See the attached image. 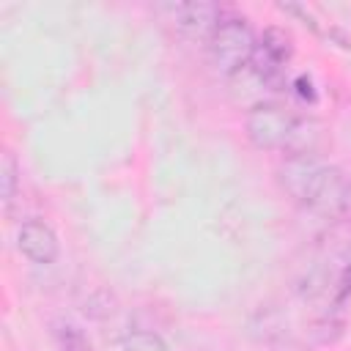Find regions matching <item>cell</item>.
Wrapping results in <instances>:
<instances>
[{
  "label": "cell",
  "instance_id": "6da1fadb",
  "mask_svg": "<svg viewBox=\"0 0 351 351\" xmlns=\"http://www.w3.org/2000/svg\"><path fill=\"white\" fill-rule=\"evenodd\" d=\"M255 41L258 38H255L252 27L247 25V19H241V16H225L219 22V27L214 30V36L208 38V44H206L208 63L214 66L217 74L233 77L244 66H250Z\"/></svg>",
  "mask_w": 351,
  "mask_h": 351
},
{
  "label": "cell",
  "instance_id": "7a4b0ae2",
  "mask_svg": "<svg viewBox=\"0 0 351 351\" xmlns=\"http://www.w3.org/2000/svg\"><path fill=\"white\" fill-rule=\"evenodd\" d=\"M299 115L280 101H258L244 118L247 140L258 151H285Z\"/></svg>",
  "mask_w": 351,
  "mask_h": 351
},
{
  "label": "cell",
  "instance_id": "3957f363",
  "mask_svg": "<svg viewBox=\"0 0 351 351\" xmlns=\"http://www.w3.org/2000/svg\"><path fill=\"white\" fill-rule=\"evenodd\" d=\"M293 36L280 27L269 25L261 38L255 41L252 58H250V71L263 82V88H280L282 85V71L293 58Z\"/></svg>",
  "mask_w": 351,
  "mask_h": 351
},
{
  "label": "cell",
  "instance_id": "277c9868",
  "mask_svg": "<svg viewBox=\"0 0 351 351\" xmlns=\"http://www.w3.org/2000/svg\"><path fill=\"white\" fill-rule=\"evenodd\" d=\"M326 173H329V165L318 154L285 156V162L277 167V184L296 206L310 208L321 184H324V178H326Z\"/></svg>",
  "mask_w": 351,
  "mask_h": 351
},
{
  "label": "cell",
  "instance_id": "5b68a950",
  "mask_svg": "<svg viewBox=\"0 0 351 351\" xmlns=\"http://www.w3.org/2000/svg\"><path fill=\"white\" fill-rule=\"evenodd\" d=\"M222 19H225L222 8L208 0H192V3L173 5V25H176L178 36H184L189 41L208 44V38L214 36V30L219 27Z\"/></svg>",
  "mask_w": 351,
  "mask_h": 351
},
{
  "label": "cell",
  "instance_id": "8992f818",
  "mask_svg": "<svg viewBox=\"0 0 351 351\" xmlns=\"http://www.w3.org/2000/svg\"><path fill=\"white\" fill-rule=\"evenodd\" d=\"M16 250H19L27 261L47 266V263H55V261H58V255H60V241H58V233H55L47 222H41V219H27V222H22L19 230H16Z\"/></svg>",
  "mask_w": 351,
  "mask_h": 351
},
{
  "label": "cell",
  "instance_id": "52a82bcc",
  "mask_svg": "<svg viewBox=\"0 0 351 351\" xmlns=\"http://www.w3.org/2000/svg\"><path fill=\"white\" fill-rule=\"evenodd\" d=\"M310 211L326 217V219H343L351 214V181L346 173L335 165H329V173L310 206Z\"/></svg>",
  "mask_w": 351,
  "mask_h": 351
},
{
  "label": "cell",
  "instance_id": "ba28073f",
  "mask_svg": "<svg viewBox=\"0 0 351 351\" xmlns=\"http://www.w3.org/2000/svg\"><path fill=\"white\" fill-rule=\"evenodd\" d=\"M324 143V126L315 118H302L293 126V134L285 145V156H307V154H318Z\"/></svg>",
  "mask_w": 351,
  "mask_h": 351
},
{
  "label": "cell",
  "instance_id": "9c48e42d",
  "mask_svg": "<svg viewBox=\"0 0 351 351\" xmlns=\"http://www.w3.org/2000/svg\"><path fill=\"white\" fill-rule=\"evenodd\" d=\"M16 192H19V165L11 151H3V156H0V197H3V203L11 206Z\"/></svg>",
  "mask_w": 351,
  "mask_h": 351
},
{
  "label": "cell",
  "instance_id": "30bf717a",
  "mask_svg": "<svg viewBox=\"0 0 351 351\" xmlns=\"http://www.w3.org/2000/svg\"><path fill=\"white\" fill-rule=\"evenodd\" d=\"M121 351H170V348H167V343H165L156 332L134 329V332L123 335V340H121Z\"/></svg>",
  "mask_w": 351,
  "mask_h": 351
},
{
  "label": "cell",
  "instance_id": "8fae6325",
  "mask_svg": "<svg viewBox=\"0 0 351 351\" xmlns=\"http://www.w3.org/2000/svg\"><path fill=\"white\" fill-rule=\"evenodd\" d=\"M307 335L318 346H332V343H337L343 337V321H337V318H318V321L310 324Z\"/></svg>",
  "mask_w": 351,
  "mask_h": 351
},
{
  "label": "cell",
  "instance_id": "7c38bea8",
  "mask_svg": "<svg viewBox=\"0 0 351 351\" xmlns=\"http://www.w3.org/2000/svg\"><path fill=\"white\" fill-rule=\"evenodd\" d=\"M82 313H85V315H90V318H107V315H112V313H115V299H112L107 291H96V293L85 302Z\"/></svg>",
  "mask_w": 351,
  "mask_h": 351
},
{
  "label": "cell",
  "instance_id": "4fadbf2b",
  "mask_svg": "<svg viewBox=\"0 0 351 351\" xmlns=\"http://www.w3.org/2000/svg\"><path fill=\"white\" fill-rule=\"evenodd\" d=\"M58 340H60V351H90V343L74 326H63L58 332Z\"/></svg>",
  "mask_w": 351,
  "mask_h": 351
},
{
  "label": "cell",
  "instance_id": "5bb4252c",
  "mask_svg": "<svg viewBox=\"0 0 351 351\" xmlns=\"http://www.w3.org/2000/svg\"><path fill=\"white\" fill-rule=\"evenodd\" d=\"M332 291H335V302H343V299L351 296V261L337 271V280H335Z\"/></svg>",
  "mask_w": 351,
  "mask_h": 351
},
{
  "label": "cell",
  "instance_id": "9a60e30c",
  "mask_svg": "<svg viewBox=\"0 0 351 351\" xmlns=\"http://www.w3.org/2000/svg\"><path fill=\"white\" fill-rule=\"evenodd\" d=\"M293 90H296L299 99H304V101H310V104L318 101V90H315V85H313V80H310L307 74H299V77L293 80Z\"/></svg>",
  "mask_w": 351,
  "mask_h": 351
},
{
  "label": "cell",
  "instance_id": "2e32d148",
  "mask_svg": "<svg viewBox=\"0 0 351 351\" xmlns=\"http://www.w3.org/2000/svg\"><path fill=\"white\" fill-rule=\"evenodd\" d=\"M277 8H280V11H285V14H293V16H299L304 25H310V30H315V33H318V25H315V19H313V16H310V14H307V11H304L299 3H277Z\"/></svg>",
  "mask_w": 351,
  "mask_h": 351
}]
</instances>
